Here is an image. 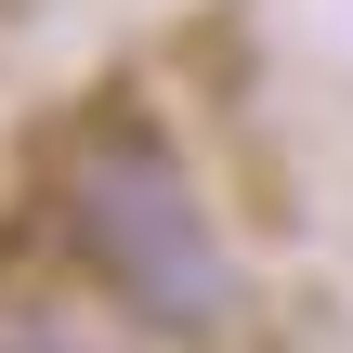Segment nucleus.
Returning a JSON list of instances; mask_svg holds the SVG:
<instances>
[{"instance_id": "obj_1", "label": "nucleus", "mask_w": 353, "mask_h": 353, "mask_svg": "<svg viewBox=\"0 0 353 353\" xmlns=\"http://www.w3.org/2000/svg\"><path fill=\"white\" fill-rule=\"evenodd\" d=\"M79 236H92V262H105L157 327H223V249L196 236V210L170 196V170L92 157V170H79Z\"/></svg>"}]
</instances>
